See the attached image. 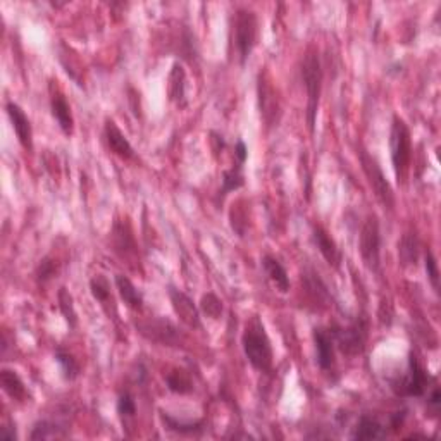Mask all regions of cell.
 <instances>
[{
    "label": "cell",
    "mask_w": 441,
    "mask_h": 441,
    "mask_svg": "<svg viewBox=\"0 0 441 441\" xmlns=\"http://www.w3.org/2000/svg\"><path fill=\"white\" fill-rule=\"evenodd\" d=\"M243 343V352H245L246 358L252 364L253 369L257 371H269L272 365V349L271 342H269V336L265 332V328L262 321L257 316H253L252 319L246 323L245 331L241 336Z\"/></svg>",
    "instance_id": "1"
},
{
    "label": "cell",
    "mask_w": 441,
    "mask_h": 441,
    "mask_svg": "<svg viewBox=\"0 0 441 441\" xmlns=\"http://www.w3.org/2000/svg\"><path fill=\"white\" fill-rule=\"evenodd\" d=\"M390 148L395 176L400 185H405L407 176H409L410 159H412V140H410V132L405 121L400 119L398 115H395L393 125H391Z\"/></svg>",
    "instance_id": "2"
},
{
    "label": "cell",
    "mask_w": 441,
    "mask_h": 441,
    "mask_svg": "<svg viewBox=\"0 0 441 441\" xmlns=\"http://www.w3.org/2000/svg\"><path fill=\"white\" fill-rule=\"evenodd\" d=\"M302 80H304L305 92H307L309 130L314 132L317 107H319L321 87H323V69H321L319 55H317V52L314 50V48H309V52L304 57V64H302Z\"/></svg>",
    "instance_id": "3"
},
{
    "label": "cell",
    "mask_w": 441,
    "mask_h": 441,
    "mask_svg": "<svg viewBox=\"0 0 441 441\" xmlns=\"http://www.w3.org/2000/svg\"><path fill=\"white\" fill-rule=\"evenodd\" d=\"M257 16L248 9L237 10L233 20V45L240 64H245L257 43Z\"/></svg>",
    "instance_id": "4"
},
{
    "label": "cell",
    "mask_w": 441,
    "mask_h": 441,
    "mask_svg": "<svg viewBox=\"0 0 441 441\" xmlns=\"http://www.w3.org/2000/svg\"><path fill=\"white\" fill-rule=\"evenodd\" d=\"M360 164L362 169H364L365 176H368L369 185L374 190L377 200L388 209H393L395 205V197H393V190H391V185L388 183V179L384 178L383 171H381L379 164L372 155H369L368 152L362 150L360 152Z\"/></svg>",
    "instance_id": "5"
},
{
    "label": "cell",
    "mask_w": 441,
    "mask_h": 441,
    "mask_svg": "<svg viewBox=\"0 0 441 441\" xmlns=\"http://www.w3.org/2000/svg\"><path fill=\"white\" fill-rule=\"evenodd\" d=\"M360 255L364 264L371 271L379 269V252H381V234H379V223L374 214L365 219L364 226L360 230Z\"/></svg>",
    "instance_id": "6"
},
{
    "label": "cell",
    "mask_w": 441,
    "mask_h": 441,
    "mask_svg": "<svg viewBox=\"0 0 441 441\" xmlns=\"http://www.w3.org/2000/svg\"><path fill=\"white\" fill-rule=\"evenodd\" d=\"M331 332L332 338H335V343L343 354L354 357V355L364 352L365 342H368V323L364 319L355 321L349 328L335 330Z\"/></svg>",
    "instance_id": "7"
},
{
    "label": "cell",
    "mask_w": 441,
    "mask_h": 441,
    "mask_svg": "<svg viewBox=\"0 0 441 441\" xmlns=\"http://www.w3.org/2000/svg\"><path fill=\"white\" fill-rule=\"evenodd\" d=\"M428 388V372L422 368L419 358L410 354L409 372L402 381L393 384V390L400 397H422Z\"/></svg>",
    "instance_id": "8"
},
{
    "label": "cell",
    "mask_w": 441,
    "mask_h": 441,
    "mask_svg": "<svg viewBox=\"0 0 441 441\" xmlns=\"http://www.w3.org/2000/svg\"><path fill=\"white\" fill-rule=\"evenodd\" d=\"M138 331L145 336V338L152 340V342L162 343V345L176 346L179 342L178 330L169 323V321L164 319H155V321H147V323L136 324Z\"/></svg>",
    "instance_id": "9"
},
{
    "label": "cell",
    "mask_w": 441,
    "mask_h": 441,
    "mask_svg": "<svg viewBox=\"0 0 441 441\" xmlns=\"http://www.w3.org/2000/svg\"><path fill=\"white\" fill-rule=\"evenodd\" d=\"M314 343L317 350V365L323 371H330L335 365V338L332 332L323 328L314 330Z\"/></svg>",
    "instance_id": "10"
},
{
    "label": "cell",
    "mask_w": 441,
    "mask_h": 441,
    "mask_svg": "<svg viewBox=\"0 0 441 441\" xmlns=\"http://www.w3.org/2000/svg\"><path fill=\"white\" fill-rule=\"evenodd\" d=\"M7 114H9L10 122H13L14 132L18 134V140L26 150H31L33 148V132H31V122H29L28 115L24 114V111L21 109L18 104L9 102L7 104Z\"/></svg>",
    "instance_id": "11"
},
{
    "label": "cell",
    "mask_w": 441,
    "mask_h": 441,
    "mask_svg": "<svg viewBox=\"0 0 441 441\" xmlns=\"http://www.w3.org/2000/svg\"><path fill=\"white\" fill-rule=\"evenodd\" d=\"M169 297L171 302H173L174 312L178 314L179 319L185 324H188L190 328H200L199 310L193 305L192 298L183 293V291L174 290V288H169Z\"/></svg>",
    "instance_id": "12"
},
{
    "label": "cell",
    "mask_w": 441,
    "mask_h": 441,
    "mask_svg": "<svg viewBox=\"0 0 441 441\" xmlns=\"http://www.w3.org/2000/svg\"><path fill=\"white\" fill-rule=\"evenodd\" d=\"M50 88H52V93H50L52 115H54V119L57 121L59 128L62 130V133L71 134L74 130V119H73V114H71L69 104H67L66 97L62 95V92L54 90V87H50Z\"/></svg>",
    "instance_id": "13"
},
{
    "label": "cell",
    "mask_w": 441,
    "mask_h": 441,
    "mask_svg": "<svg viewBox=\"0 0 441 441\" xmlns=\"http://www.w3.org/2000/svg\"><path fill=\"white\" fill-rule=\"evenodd\" d=\"M104 132H106L107 145H109V148L115 155L121 157V159H132L133 147L130 145V141L126 140V136L122 134L121 130L115 126V122L112 121V119H107Z\"/></svg>",
    "instance_id": "14"
},
{
    "label": "cell",
    "mask_w": 441,
    "mask_h": 441,
    "mask_svg": "<svg viewBox=\"0 0 441 441\" xmlns=\"http://www.w3.org/2000/svg\"><path fill=\"white\" fill-rule=\"evenodd\" d=\"M259 107H260V114L264 115V119L267 122H272L276 119V112L279 111V104L278 99H276V92L274 88L269 85V81L260 74L259 76Z\"/></svg>",
    "instance_id": "15"
},
{
    "label": "cell",
    "mask_w": 441,
    "mask_h": 441,
    "mask_svg": "<svg viewBox=\"0 0 441 441\" xmlns=\"http://www.w3.org/2000/svg\"><path fill=\"white\" fill-rule=\"evenodd\" d=\"M312 237L314 241H316L317 248L323 253V257L326 259V262L332 265V267H340V262H342V255H340V250L336 246V243L326 231L321 226H314L312 230Z\"/></svg>",
    "instance_id": "16"
},
{
    "label": "cell",
    "mask_w": 441,
    "mask_h": 441,
    "mask_svg": "<svg viewBox=\"0 0 441 441\" xmlns=\"http://www.w3.org/2000/svg\"><path fill=\"white\" fill-rule=\"evenodd\" d=\"M262 267L267 274V278L274 283V286L278 288L281 293H286L290 290V279H288V272L286 269L283 267V264L279 262L278 259L271 255H264L262 257Z\"/></svg>",
    "instance_id": "17"
},
{
    "label": "cell",
    "mask_w": 441,
    "mask_h": 441,
    "mask_svg": "<svg viewBox=\"0 0 441 441\" xmlns=\"http://www.w3.org/2000/svg\"><path fill=\"white\" fill-rule=\"evenodd\" d=\"M386 436L383 424L371 416H362L354 429V440H379Z\"/></svg>",
    "instance_id": "18"
},
{
    "label": "cell",
    "mask_w": 441,
    "mask_h": 441,
    "mask_svg": "<svg viewBox=\"0 0 441 441\" xmlns=\"http://www.w3.org/2000/svg\"><path fill=\"white\" fill-rule=\"evenodd\" d=\"M0 383H2V390L6 391L10 398L16 400V402H24L26 397H28L24 383H22L16 371L2 369V372H0Z\"/></svg>",
    "instance_id": "19"
},
{
    "label": "cell",
    "mask_w": 441,
    "mask_h": 441,
    "mask_svg": "<svg viewBox=\"0 0 441 441\" xmlns=\"http://www.w3.org/2000/svg\"><path fill=\"white\" fill-rule=\"evenodd\" d=\"M115 286H118L119 295H121V298L130 309L141 310V307H144V295L138 291V288L126 276L115 274Z\"/></svg>",
    "instance_id": "20"
},
{
    "label": "cell",
    "mask_w": 441,
    "mask_h": 441,
    "mask_svg": "<svg viewBox=\"0 0 441 441\" xmlns=\"http://www.w3.org/2000/svg\"><path fill=\"white\" fill-rule=\"evenodd\" d=\"M160 419H162L164 426H166L169 431L179 433V435H200L204 431V421H181L178 417L169 416V414L162 412L160 410Z\"/></svg>",
    "instance_id": "21"
},
{
    "label": "cell",
    "mask_w": 441,
    "mask_h": 441,
    "mask_svg": "<svg viewBox=\"0 0 441 441\" xmlns=\"http://www.w3.org/2000/svg\"><path fill=\"white\" fill-rule=\"evenodd\" d=\"M398 255L403 265H416L419 259V240L414 233L403 234L398 241Z\"/></svg>",
    "instance_id": "22"
},
{
    "label": "cell",
    "mask_w": 441,
    "mask_h": 441,
    "mask_svg": "<svg viewBox=\"0 0 441 441\" xmlns=\"http://www.w3.org/2000/svg\"><path fill=\"white\" fill-rule=\"evenodd\" d=\"M185 81L186 74L181 64H174L169 74V99L176 102L178 106H185Z\"/></svg>",
    "instance_id": "23"
},
{
    "label": "cell",
    "mask_w": 441,
    "mask_h": 441,
    "mask_svg": "<svg viewBox=\"0 0 441 441\" xmlns=\"http://www.w3.org/2000/svg\"><path fill=\"white\" fill-rule=\"evenodd\" d=\"M166 383L167 388H169L173 393H179V395H186L193 390V384L190 381L188 374L185 371H171L169 374L166 376Z\"/></svg>",
    "instance_id": "24"
},
{
    "label": "cell",
    "mask_w": 441,
    "mask_h": 441,
    "mask_svg": "<svg viewBox=\"0 0 441 441\" xmlns=\"http://www.w3.org/2000/svg\"><path fill=\"white\" fill-rule=\"evenodd\" d=\"M55 360H57V364L61 365L62 376H64L66 379H69V381L76 379L78 374H80V365H78L76 358H74L73 355L59 349L57 352H55Z\"/></svg>",
    "instance_id": "25"
},
{
    "label": "cell",
    "mask_w": 441,
    "mask_h": 441,
    "mask_svg": "<svg viewBox=\"0 0 441 441\" xmlns=\"http://www.w3.org/2000/svg\"><path fill=\"white\" fill-rule=\"evenodd\" d=\"M90 290H92L93 298H95V300H99L102 305H107L109 302H112L109 281H107V279L104 278L102 274L95 276V278L90 281Z\"/></svg>",
    "instance_id": "26"
},
{
    "label": "cell",
    "mask_w": 441,
    "mask_h": 441,
    "mask_svg": "<svg viewBox=\"0 0 441 441\" xmlns=\"http://www.w3.org/2000/svg\"><path fill=\"white\" fill-rule=\"evenodd\" d=\"M59 309H61L62 316L66 317L67 324H69L71 328L76 326L78 316H76V310H74L73 297H71V293L66 290V288H61V290H59Z\"/></svg>",
    "instance_id": "27"
},
{
    "label": "cell",
    "mask_w": 441,
    "mask_h": 441,
    "mask_svg": "<svg viewBox=\"0 0 441 441\" xmlns=\"http://www.w3.org/2000/svg\"><path fill=\"white\" fill-rule=\"evenodd\" d=\"M59 436H64V433L61 431L57 424L48 421H40L36 422L33 433L29 438L31 440H48V438H59Z\"/></svg>",
    "instance_id": "28"
},
{
    "label": "cell",
    "mask_w": 441,
    "mask_h": 441,
    "mask_svg": "<svg viewBox=\"0 0 441 441\" xmlns=\"http://www.w3.org/2000/svg\"><path fill=\"white\" fill-rule=\"evenodd\" d=\"M243 183H245V178H243L241 166L238 164V166L233 167V169L224 171L223 173V193L238 190L240 186H243Z\"/></svg>",
    "instance_id": "29"
},
{
    "label": "cell",
    "mask_w": 441,
    "mask_h": 441,
    "mask_svg": "<svg viewBox=\"0 0 441 441\" xmlns=\"http://www.w3.org/2000/svg\"><path fill=\"white\" fill-rule=\"evenodd\" d=\"M424 265H426V274H428V279H429V283H431L433 290H435L436 293H440V269H438V262H436V257L433 255L431 250L426 252Z\"/></svg>",
    "instance_id": "30"
},
{
    "label": "cell",
    "mask_w": 441,
    "mask_h": 441,
    "mask_svg": "<svg viewBox=\"0 0 441 441\" xmlns=\"http://www.w3.org/2000/svg\"><path fill=\"white\" fill-rule=\"evenodd\" d=\"M200 309L204 310L209 317H212V319H219L220 314H223V302H220L214 293H207L202 297Z\"/></svg>",
    "instance_id": "31"
},
{
    "label": "cell",
    "mask_w": 441,
    "mask_h": 441,
    "mask_svg": "<svg viewBox=\"0 0 441 441\" xmlns=\"http://www.w3.org/2000/svg\"><path fill=\"white\" fill-rule=\"evenodd\" d=\"M55 272H57V264H55V260H52L50 257H45V259L40 260L38 267H36V278H38V281H48V279H52L55 276Z\"/></svg>",
    "instance_id": "32"
},
{
    "label": "cell",
    "mask_w": 441,
    "mask_h": 441,
    "mask_svg": "<svg viewBox=\"0 0 441 441\" xmlns=\"http://www.w3.org/2000/svg\"><path fill=\"white\" fill-rule=\"evenodd\" d=\"M118 412L121 417H134L136 414V403L130 393H121L118 400Z\"/></svg>",
    "instance_id": "33"
},
{
    "label": "cell",
    "mask_w": 441,
    "mask_h": 441,
    "mask_svg": "<svg viewBox=\"0 0 441 441\" xmlns=\"http://www.w3.org/2000/svg\"><path fill=\"white\" fill-rule=\"evenodd\" d=\"M440 403H441V393H440V388H435L433 393L429 395L428 398V412L429 416L436 417L440 414Z\"/></svg>",
    "instance_id": "34"
},
{
    "label": "cell",
    "mask_w": 441,
    "mask_h": 441,
    "mask_svg": "<svg viewBox=\"0 0 441 441\" xmlns=\"http://www.w3.org/2000/svg\"><path fill=\"white\" fill-rule=\"evenodd\" d=\"M234 154H237V157H238V164H240V166H241V164L246 160V147H245V144H243L241 140L237 144V148H234Z\"/></svg>",
    "instance_id": "35"
},
{
    "label": "cell",
    "mask_w": 441,
    "mask_h": 441,
    "mask_svg": "<svg viewBox=\"0 0 441 441\" xmlns=\"http://www.w3.org/2000/svg\"><path fill=\"white\" fill-rule=\"evenodd\" d=\"M0 438L2 440H16V431H9V428L0 429Z\"/></svg>",
    "instance_id": "36"
}]
</instances>
